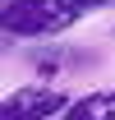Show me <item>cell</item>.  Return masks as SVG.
I'll return each instance as SVG.
<instances>
[{"mask_svg":"<svg viewBox=\"0 0 115 120\" xmlns=\"http://www.w3.org/2000/svg\"><path fill=\"white\" fill-rule=\"evenodd\" d=\"M69 111V97L55 88H18L5 97L0 106V120H46V116H65Z\"/></svg>","mask_w":115,"mask_h":120,"instance_id":"2","label":"cell"},{"mask_svg":"<svg viewBox=\"0 0 115 120\" xmlns=\"http://www.w3.org/2000/svg\"><path fill=\"white\" fill-rule=\"evenodd\" d=\"M65 120H115V88H101V92H83L74 97Z\"/></svg>","mask_w":115,"mask_h":120,"instance_id":"3","label":"cell"},{"mask_svg":"<svg viewBox=\"0 0 115 120\" xmlns=\"http://www.w3.org/2000/svg\"><path fill=\"white\" fill-rule=\"evenodd\" d=\"M78 5H115V0H78Z\"/></svg>","mask_w":115,"mask_h":120,"instance_id":"4","label":"cell"},{"mask_svg":"<svg viewBox=\"0 0 115 120\" xmlns=\"http://www.w3.org/2000/svg\"><path fill=\"white\" fill-rule=\"evenodd\" d=\"M78 14H83L78 0H5L0 28L5 37H55L74 28Z\"/></svg>","mask_w":115,"mask_h":120,"instance_id":"1","label":"cell"}]
</instances>
